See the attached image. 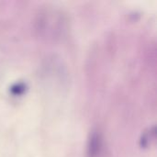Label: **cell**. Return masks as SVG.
Returning <instances> with one entry per match:
<instances>
[{
	"label": "cell",
	"instance_id": "obj_2",
	"mask_svg": "<svg viewBox=\"0 0 157 157\" xmlns=\"http://www.w3.org/2000/svg\"><path fill=\"white\" fill-rule=\"evenodd\" d=\"M24 88H25V86L23 84H17V85H16V86L12 87V90L14 91L15 94H20L22 91H24Z\"/></svg>",
	"mask_w": 157,
	"mask_h": 157
},
{
	"label": "cell",
	"instance_id": "obj_1",
	"mask_svg": "<svg viewBox=\"0 0 157 157\" xmlns=\"http://www.w3.org/2000/svg\"><path fill=\"white\" fill-rule=\"evenodd\" d=\"M102 149V137L98 132H92L87 144V157H98Z\"/></svg>",
	"mask_w": 157,
	"mask_h": 157
}]
</instances>
